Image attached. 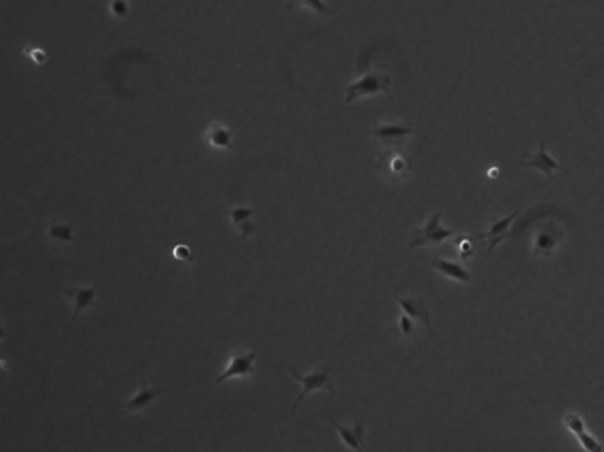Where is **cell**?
<instances>
[{"instance_id":"obj_4","label":"cell","mask_w":604,"mask_h":452,"mask_svg":"<svg viewBox=\"0 0 604 452\" xmlns=\"http://www.w3.org/2000/svg\"><path fill=\"white\" fill-rule=\"evenodd\" d=\"M521 164L533 167L540 173L545 174V176H548L549 178H552L554 173L561 169L559 162L555 159H552L547 151L545 141L540 142V149L535 154L526 155V160L522 161Z\"/></svg>"},{"instance_id":"obj_2","label":"cell","mask_w":604,"mask_h":452,"mask_svg":"<svg viewBox=\"0 0 604 452\" xmlns=\"http://www.w3.org/2000/svg\"><path fill=\"white\" fill-rule=\"evenodd\" d=\"M440 216H442V211H437L426 221L424 226L416 230V235L409 245L411 248H414L416 246L426 245V243H440L454 235L452 230L440 226Z\"/></svg>"},{"instance_id":"obj_5","label":"cell","mask_w":604,"mask_h":452,"mask_svg":"<svg viewBox=\"0 0 604 452\" xmlns=\"http://www.w3.org/2000/svg\"><path fill=\"white\" fill-rule=\"evenodd\" d=\"M255 358L256 355L254 353H241V355H234L233 358L230 359L223 374L218 378V383H221L229 378L247 376L249 373H252L254 371L253 362Z\"/></svg>"},{"instance_id":"obj_13","label":"cell","mask_w":604,"mask_h":452,"mask_svg":"<svg viewBox=\"0 0 604 452\" xmlns=\"http://www.w3.org/2000/svg\"><path fill=\"white\" fill-rule=\"evenodd\" d=\"M411 129L399 125H385L376 132V135L384 141H395L402 139L404 136L411 134Z\"/></svg>"},{"instance_id":"obj_3","label":"cell","mask_w":604,"mask_h":452,"mask_svg":"<svg viewBox=\"0 0 604 452\" xmlns=\"http://www.w3.org/2000/svg\"><path fill=\"white\" fill-rule=\"evenodd\" d=\"M292 374L297 381H301L304 384V390L300 395L297 396V400L294 402L292 409H297V404L300 403L301 400H304V396H307L308 393L316 390H328L333 392V383H332V377H330V369L326 371H318V372H311L307 376H302L297 372V369H292Z\"/></svg>"},{"instance_id":"obj_6","label":"cell","mask_w":604,"mask_h":452,"mask_svg":"<svg viewBox=\"0 0 604 452\" xmlns=\"http://www.w3.org/2000/svg\"><path fill=\"white\" fill-rule=\"evenodd\" d=\"M394 299L399 302V305L402 306L406 314L424 323L428 331L431 332V334H433L431 323H430V309H428V304L423 299L418 298V297H409V298L394 297Z\"/></svg>"},{"instance_id":"obj_12","label":"cell","mask_w":604,"mask_h":452,"mask_svg":"<svg viewBox=\"0 0 604 452\" xmlns=\"http://www.w3.org/2000/svg\"><path fill=\"white\" fill-rule=\"evenodd\" d=\"M556 238H557V234L552 229H549L548 232L545 230V232L538 234L536 239V246H535L537 253L549 255V253L555 248L556 243H557V239Z\"/></svg>"},{"instance_id":"obj_14","label":"cell","mask_w":604,"mask_h":452,"mask_svg":"<svg viewBox=\"0 0 604 452\" xmlns=\"http://www.w3.org/2000/svg\"><path fill=\"white\" fill-rule=\"evenodd\" d=\"M293 5L297 8H307L316 15H330L332 13L323 0H292Z\"/></svg>"},{"instance_id":"obj_18","label":"cell","mask_w":604,"mask_h":452,"mask_svg":"<svg viewBox=\"0 0 604 452\" xmlns=\"http://www.w3.org/2000/svg\"><path fill=\"white\" fill-rule=\"evenodd\" d=\"M174 254H175V257L180 259V260L192 261L190 250L185 246H177L175 250H174Z\"/></svg>"},{"instance_id":"obj_16","label":"cell","mask_w":604,"mask_h":452,"mask_svg":"<svg viewBox=\"0 0 604 452\" xmlns=\"http://www.w3.org/2000/svg\"><path fill=\"white\" fill-rule=\"evenodd\" d=\"M566 424L576 435V437L578 435L583 434L586 431V425H584L583 419L576 414H569V415L566 416Z\"/></svg>"},{"instance_id":"obj_7","label":"cell","mask_w":604,"mask_h":452,"mask_svg":"<svg viewBox=\"0 0 604 452\" xmlns=\"http://www.w3.org/2000/svg\"><path fill=\"white\" fill-rule=\"evenodd\" d=\"M518 214H519V211H516L505 219L496 220L495 223H492L491 227H490L489 232L479 235V238L486 239L490 241V250L489 252H491L492 249L495 248L499 242L503 241L504 239L509 238L511 223L514 221V218Z\"/></svg>"},{"instance_id":"obj_11","label":"cell","mask_w":604,"mask_h":452,"mask_svg":"<svg viewBox=\"0 0 604 452\" xmlns=\"http://www.w3.org/2000/svg\"><path fill=\"white\" fill-rule=\"evenodd\" d=\"M160 390L154 388H143L139 390L125 407V412H134V411L142 410L151 403V400L160 393Z\"/></svg>"},{"instance_id":"obj_17","label":"cell","mask_w":604,"mask_h":452,"mask_svg":"<svg viewBox=\"0 0 604 452\" xmlns=\"http://www.w3.org/2000/svg\"><path fill=\"white\" fill-rule=\"evenodd\" d=\"M399 327L405 336H411V333L413 332V321L406 314H402V318H400V323H399Z\"/></svg>"},{"instance_id":"obj_9","label":"cell","mask_w":604,"mask_h":452,"mask_svg":"<svg viewBox=\"0 0 604 452\" xmlns=\"http://www.w3.org/2000/svg\"><path fill=\"white\" fill-rule=\"evenodd\" d=\"M65 297L73 306V314L77 316L79 313L85 311L91 306L94 299V287L90 288H83V287H70L65 290Z\"/></svg>"},{"instance_id":"obj_1","label":"cell","mask_w":604,"mask_h":452,"mask_svg":"<svg viewBox=\"0 0 604 452\" xmlns=\"http://www.w3.org/2000/svg\"><path fill=\"white\" fill-rule=\"evenodd\" d=\"M390 83L391 80L388 76L377 73V72H370L361 80L346 87V102H352L353 99L361 97V96H368V94H374L381 92V91H386Z\"/></svg>"},{"instance_id":"obj_8","label":"cell","mask_w":604,"mask_h":452,"mask_svg":"<svg viewBox=\"0 0 604 452\" xmlns=\"http://www.w3.org/2000/svg\"><path fill=\"white\" fill-rule=\"evenodd\" d=\"M330 422L332 425L335 426V429L338 430L342 441L347 446L353 449V450H357V451L363 450V446L365 445L364 422L363 421H357L351 429L339 425L338 423L332 421V419H330Z\"/></svg>"},{"instance_id":"obj_15","label":"cell","mask_w":604,"mask_h":452,"mask_svg":"<svg viewBox=\"0 0 604 452\" xmlns=\"http://www.w3.org/2000/svg\"><path fill=\"white\" fill-rule=\"evenodd\" d=\"M577 438L580 443H581L582 446H583L584 450H587V451L600 452L603 450V446L597 442L596 438H594L593 436L588 434L587 431H584L583 434L578 435Z\"/></svg>"},{"instance_id":"obj_10","label":"cell","mask_w":604,"mask_h":452,"mask_svg":"<svg viewBox=\"0 0 604 452\" xmlns=\"http://www.w3.org/2000/svg\"><path fill=\"white\" fill-rule=\"evenodd\" d=\"M431 266L435 268V269L442 271L444 274L447 275V276H450L452 279L459 280V281H463V283H468L471 279L469 271H466L465 268L457 264V262H454V261L444 260V259H440V257H435L432 260Z\"/></svg>"}]
</instances>
